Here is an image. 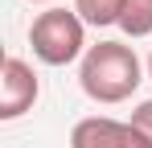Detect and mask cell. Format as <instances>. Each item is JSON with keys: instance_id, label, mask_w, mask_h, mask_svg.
<instances>
[{"instance_id": "1", "label": "cell", "mask_w": 152, "mask_h": 148, "mask_svg": "<svg viewBox=\"0 0 152 148\" xmlns=\"http://www.w3.org/2000/svg\"><path fill=\"white\" fill-rule=\"evenodd\" d=\"M140 82H144V66H140L136 49L127 41H99L78 62V86H82V95L95 99V103H107V107L132 99Z\"/></svg>"}, {"instance_id": "2", "label": "cell", "mask_w": 152, "mask_h": 148, "mask_svg": "<svg viewBox=\"0 0 152 148\" xmlns=\"http://www.w3.org/2000/svg\"><path fill=\"white\" fill-rule=\"evenodd\" d=\"M29 45H33V58L45 62V66H70V62H82L86 58V25L74 8H62L53 4L45 12H37L33 25H29Z\"/></svg>"}, {"instance_id": "3", "label": "cell", "mask_w": 152, "mask_h": 148, "mask_svg": "<svg viewBox=\"0 0 152 148\" xmlns=\"http://www.w3.org/2000/svg\"><path fill=\"white\" fill-rule=\"evenodd\" d=\"M70 148H152L132 119L111 115H86L70 127Z\"/></svg>"}, {"instance_id": "4", "label": "cell", "mask_w": 152, "mask_h": 148, "mask_svg": "<svg viewBox=\"0 0 152 148\" xmlns=\"http://www.w3.org/2000/svg\"><path fill=\"white\" fill-rule=\"evenodd\" d=\"M41 95L37 70L25 58H4L0 66V119H21Z\"/></svg>"}, {"instance_id": "5", "label": "cell", "mask_w": 152, "mask_h": 148, "mask_svg": "<svg viewBox=\"0 0 152 148\" xmlns=\"http://www.w3.org/2000/svg\"><path fill=\"white\" fill-rule=\"evenodd\" d=\"M127 0H74V12L82 17V25L91 29H107V25H119Z\"/></svg>"}, {"instance_id": "6", "label": "cell", "mask_w": 152, "mask_h": 148, "mask_svg": "<svg viewBox=\"0 0 152 148\" xmlns=\"http://www.w3.org/2000/svg\"><path fill=\"white\" fill-rule=\"evenodd\" d=\"M119 29L127 37H152V0H127L124 17H119Z\"/></svg>"}, {"instance_id": "7", "label": "cell", "mask_w": 152, "mask_h": 148, "mask_svg": "<svg viewBox=\"0 0 152 148\" xmlns=\"http://www.w3.org/2000/svg\"><path fill=\"white\" fill-rule=\"evenodd\" d=\"M132 123H136V132H140V136L152 144V99L136 103V111H132Z\"/></svg>"}, {"instance_id": "8", "label": "cell", "mask_w": 152, "mask_h": 148, "mask_svg": "<svg viewBox=\"0 0 152 148\" xmlns=\"http://www.w3.org/2000/svg\"><path fill=\"white\" fill-rule=\"evenodd\" d=\"M148 78H152V53H148Z\"/></svg>"}, {"instance_id": "9", "label": "cell", "mask_w": 152, "mask_h": 148, "mask_svg": "<svg viewBox=\"0 0 152 148\" xmlns=\"http://www.w3.org/2000/svg\"><path fill=\"white\" fill-rule=\"evenodd\" d=\"M33 4H53V0H33Z\"/></svg>"}]
</instances>
